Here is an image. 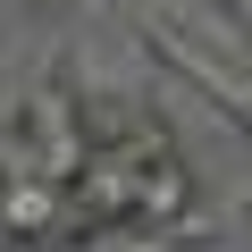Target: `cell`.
Masks as SVG:
<instances>
[{"instance_id": "6da1fadb", "label": "cell", "mask_w": 252, "mask_h": 252, "mask_svg": "<svg viewBox=\"0 0 252 252\" xmlns=\"http://www.w3.org/2000/svg\"><path fill=\"white\" fill-rule=\"evenodd\" d=\"M9 109H17V126H26V143H34V168H42L51 185H67V177L84 168V152H93V135H84V93H76L67 76H42V84L17 93Z\"/></svg>"}, {"instance_id": "7a4b0ae2", "label": "cell", "mask_w": 252, "mask_h": 252, "mask_svg": "<svg viewBox=\"0 0 252 252\" xmlns=\"http://www.w3.org/2000/svg\"><path fill=\"white\" fill-rule=\"evenodd\" d=\"M143 42H152V59H160V67H177L185 84H202V93H210V101H219L227 118H252V76H244V67H227V59H219L210 42H193V34L177 26V17H160V9H152Z\"/></svg>"}, {"instance_id": "3957f363", "label": "cell", "mask_w": 252, "mask_h": 252, "mask_svg": "<svg viewBox=\"0 0 252 252\" xmlns=\"http://www.w3.org/2000/svg\"><path fill=\"white\" fill-rule=\"evenodd\" d=\"M193 202H202V177H193L185 143L160 126V135L143 143V168H135V219H152V227H185Z\"/></svg>"}, {"instance_id": "277c9868", "label": "cell", "mask_w": 252, "mask_h": 252, "mask_svg": "<svg viewBox=\"0 0 252 252\" xmlns=\"http://www.w3.org/2000/svg\"><path fill=\"white\" fill-rule=\"evenodd\" d=\"M0 244H76L67 185H51V177H9V185H0Z\"/></svg>"}, {"instance_id": "5b68a950", "label": "cell", "mask_w": 252, "mask_h": 252, "mask_svg": "<svg viewBox=\"0 0 252 252\" xmlns=\"http://www.w3.org/2000/svg\"><path fill=\"white\" fill-rule=\"evenodd\" d=\"M67 252H185V235L152 227V219H93V227H76Z\"/></svg>"}, {"instance_id": "8992f818", "label": "cell", "mask_w": 252, "mask_h": 252, "mask_svg": "<svg viewBox=\"0 0 252 252\" xmlns=\"http://www.w3.org/2000/svg\"><path fill=\"white\" fill-rule=\"evenodd\" d=\"M244 135H252V118H244Z\"/></svg>"}]
</instances>
